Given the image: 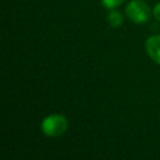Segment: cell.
<instances>
[{
  "label": "cell",
  "instance_id": "obj_2",
  "mask_svg": "<svg viewBox=\"0 0 160 160\" xmlns=\"http://www.w3.org/2000/svg\"><path fill=\"white\" fill-rule=\"evenodd\" d=\"M125 13L132 22L142 24L148 21L150 17V8L140 0H134L126 6Z\"/></svg>",
  "mask_w": 160,
  "mask_h": 160
},
{
  "label": "cell",
  "instance_id": "obj_5",
  "mask_svg": "<svg viewBox=\"0 0 160 160\" xmlns=\"http://www.w3.org/2000/svg\"><path fill=\"white\" fill-rule=\"evenodd\" d=\"M102 5L108 9H114V8L121 6L125 0H101Z\"/></svg>",
  "mask_w": 160,
  "mask_h": 160
},
{
  "label": "cell",
  "instance_id": "obj_6",
  "mask_svg": "<svg viewBox=\"0 0 160 160\" xmlns=\"http://www.w3.org/2000/svg\"><path fill=\"white\" fill-rule=\"evenodd\" d=\"M153 17L156 20H158L160 22V2L158 5H156L155 9H153Z\"/></svg>",
  "mask_w": 160,
  "mask_h": 160
},
{
  "label": "cell",
  "instance_id": "obj_3",
  "mask_svg": "<svg viewBox=\"0 0 160 160\" xmlns=\"http://www.w3.org/2000/svg\"><path fill=\"white\" fill-rule=\"evenodd\" d=\"M146 52L149 57L160 65V35H152L146 41Z\"/></svg>",
  "mask_w": 160,
  "mask_h": 160
},
{
  "label": "cell",
  "instance_id": "obj_4",
  "mask_svg": "<svg viewBox=\"0 0 160 160\" xmlns=\"http://www.w3.org/2000/svg\"><path fill=\"white\" fill-rule=\"evenodd\" d=\"M107 19H108L109 24L111 25L112 28H118V27H121L123 23L122 14H121L118 11H116V10H113V11L109 12Z\"/></svg>",
  "mask_w": 160,
  "mask_h": 160
},
{
  "label": "cell",
  "instance_id": "obj_1",
  "mask_svg": "<svg viewBox=\"0 0 160 160\" xmlns=\"http://www.w3.org/2000/svg\"><path fill=\"white\" fill-rule=\"evenodd\" d=\"M42 132L48 137H58L62 136L68 128V121L62 114H52L43 120Z\"/></svg>",
  "mask_w": 160,
  "mask_h": 160
}]
</instances>
